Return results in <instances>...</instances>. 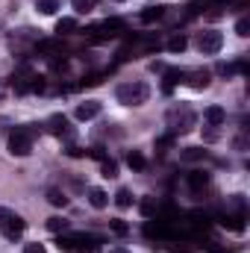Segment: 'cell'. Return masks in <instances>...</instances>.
<instances>
[{
  "instance_id": "1",
  "label": "cell",
  "mask_w": 250,
  "mask_h": 253,
  "mask_svg": "<svg viewBox=\"0 0 250 253\" xmlns=\"http://www.w3.org/2000/svg\"><path fill=\"white\" fill-rule=\"evenodd\" d=\"M39 135V126L36 124H24L15 126L9 132V153L12 156H30L33 153V138Z\"/></svg>"
},
{
  "instance_id": "2",
  "label": "cell",
  "mask_w": 250,
  "mask_h": 253,
  "mask_svg": "<svg viewBox=\"0 0 250 253\" xmlns=\"http://www.w3.org/2000/svg\"><path fill=\"white\" fill-rule=\"evenodd\" d=\"M115 97H118V103H124V106H141V103H147L150 88H147L144 83H121L118 91H115Z\"/></svg>"
},
{
  "instance_id": "3",
  "label": "cell",
  "mask_w": 250,
  "mask_h": 253,
  "mask_svg": "<svg viewBox=\"0 0 250 253\" xmlns=\"http://www.w3.org/2000/svg\"><path fill=\"white\" fill-rule=\"evenodd\" d=\"M194 44H197L200 53L212 56V53H218V50L224 47V33H218V30H203V33H197Z\"/></svg>"
},
{
  "instance_id": "4",
  "label": "cell",
  "mask_w": 250,
  "mask_h": 253,
  "mask_svg": "<svg viewBox=\"0 0 250 253\" xmlns=\"http://www.w3.org/2000/svg\"><path fill=\"white\" fill-rule=\"evenodd\" d=\"M44 126H47V132H53V135H59V138H71V135H74V129H71V124H68L65 115H50Z\"/></svg>"
},
{
  "instance_id": "5",
  "label": "cell",
  "mask_w": 250,
  "mask_h": 253,
  "mask_svg": "<svg viewBox=\"0 0 250 253\" xmlns=\"http://www.w3.org/2000/svg\"><path fill=\"white\" fill-rule=\"evenodd\" d=\"M24 230H27V221H24V218H18V215H9V221L3 224V236H6V239H12V242H15V239H21V236H24Z\"/></svg>"
},
{
  "instance_id": "6",
  "label": "cell",
  "mask_w": 250,
  "mask_h": 253,
  "mask_svg": "<svg viewBox=\"0 0 250 253\" xmlns=\"http://www.w3.org/2000/svg\"><path fill=\"white\" fill-rule=\"evenodd\" d=\"M77 121H91V118H97L100 115V103L97 100H85V103H80L77 106Z\"/></svg>"
},
{
  "instance_id": "7",
  "label": "cell",
  "mask_w": 250,
  "mask_h": 253,
  "mask_svg": "<svg viewBox=\"0 0 250 253\" xmlns=\"http://www.w3.org/2000/svg\"><path fill=\"white\" fill-rule=\"evenodd\" d=\"M183 80H186L191 88H197V91H200V88H206V85H209L212 74H209V71H191V74H186Z\"/></svg>"
},
{
  "instance_id": "8",
  "label": "cell",
  "mask_w": 250,
  "mask_h": 253,
  "mask_svg": "<svg viewBox=\"0 0 250 253\" xmlns=\"http://www.w3.org/2000/svg\"><path fill=\"white\" fill-rule=\"evenodd\" d=\"M162 74H165V91H171L174 85H180L183 77H186V71H180V68H165Z\"/></svg>"
},
{
  "instance_id": "9",
  "label": "cell",
  "mask_w": 250,
  "mask_h": 253,
  "mask_svg": "<svg viewBox=\"0 0 250 253\" xmlns=\"http://www.w3.org/2000/svg\"><path fill=\"white\" fill-rule=\"evenodd\" d=\"M203 118H206L212 126H221L224 121H227V112H224V106H209V109L203 112Z\"/></svg>"
},
{
  "instance_id": "10",
  "label": "cell",
  "mask_w": 250,
  "mask_h": 253,
  "mask_svg": "<svg viewBox=\"0 0 250 253\" xmlns=\"http://www.w3.org/2000/svg\"><path fill=\"white\" fill-rule=\"evenodd\" d=\"M88 203L94 206V209H106V203H109V194L103 189H88Z\"/></svg>"
},
{
  "instance_id": "11",
  "label": "cell",
  "mask_w": 250,
  "mask_h": 253,
  "mask_svg": "<svg viewBox=\"0 0 250 253\" xmlns=\"http://www.w3.org/2000/svg\"><path fill=\"white\" fill-rule=\"evenodd\" d=\"M188 186H191L194 191L206 189V186H209V174H200V171H191V174H188Z\"/></svg>"
},
{
  "instance_id": "12",
  "label": "cell",
  "mask_w": 250,
  "mask_h": 253,
  "mask_svg": "<svg viewBox=\"0 0 250 253\" xmlns=\"http://www.w3.org/2000/svg\"><path fill=\"white\" fill-rule=\"evenodd\" d=\"M165 9H168V6H150V9L141 12V21H144V24H153V21H159V18L165 15Z\"/></svg>"
},
{
  "instance_id": "13",
  "label": "cell",
  "mask_w": 250,
  "mask_h": 253,
  "mask_svg": "<svg viewBox=\"0 0 250 253\" xmlns=\"http://www.w3.org/2000/svg\"><path fill=\"white\" fill-rule=\"evenodd\" d=\"M186 47H188L186 36H180V33H177V36H171V39H168V50H171V53H183Z\"/></svg>"
},
{
  "instance_id": "14",
  "label": "cell",
  "mask_w": 250,
  "mask_h": 253,
  "mask_svg": "<svg viewBox=\"0 0 250 253\" xmlns=\"http://www.w3.org/2000/svg\"><path fill=\"white\" fill-rule=\"evenodd\" d=\"M36 9H39L42 15H56V9H59V0H36Z\"/></svg>"
},
{
  "instance_id": "15",
  "label": "cell",
  "mask_w": 250,
  "mask_h": 253,
  "mask_svg": "<svg viewBox=\"0 0 250 253\" xmlns=\"http://www.w3.org/2000/svg\"><path fill=\"white\" fill-rule=\"evenodd\" d=\"M39 53H56L59 50V39H47V42H36Z\"/></svg>"
},
{
  "instance_id": "16",
  "label": "cell",
  "mask_w": 250,
  "mask_h": 253,
  "mask_svg": "<svg viewBox=\"0 0 250 253\" xmlns=\"http://www.w3.org/2000/svg\"><path fill=\"white\" fill-rule=\"evenodd\" d=\"M115 203H118L121 209H129V206H132V194H129V189H118L115 191Z\"/></svg>"
},
{
  "instance_id": "17",
  "label": "cell",
  "mask_w": 250,
  "mask_h": 253,
  "mask_svg": "<svg viewBox=\"0 0 250 253\" xmlns=\"http://www.w3.org/2000/svg\"><path fill=\"white\" fill-rule=\"evenodd\" d=\"M47 230L56 233V236H59V233H68V221H65V218H47Z\"/></svg>"
},
{
  "instance_id": "18",
  "label": "cell",
  "mask_w": 250,
  "mask_h": 253,
  "mask_svg": "<svg viewBox=\"0 0 250 253\" xmlns=\"http://www.w3.org/2000/svg\"><path fill=\"white\" fill-rule=\"evenodd\" d=\"M126 165H129L132 171H144V165H147V162H144V156H141V153H135V150H132V153L126 156Z\"/></svg>"
},
{
  "instance_id": "19",
  "label": "cell",
  "mask_w": 250,
  "mask_h": 253,
  "mask_svg": "<svg viewBox=\"0 0 250 253\" xmlns=\"http://www.w3.org/2000/svg\"><path fill=\"white\" fill-rule=\"evenodd\" d=\"M74 30H77V21H74V18H59V21H56V33H59V36L74 33Z\"/></svg>"
},
{
  "instance_id": "20",
  "label": "cell",
  "mask_w": 250,
  "mask_h": 253,
  "mask_svg": "<svg viewBox=\"0 0 250 253\" xmlns=\"http://www.w3.org/2000/svg\"><path fill=\"white\" fill-rule=\"evenodd\" d=\"M47 203H50V206H65V203H68V197H65V191L50 189V191H47Z\"/></svg>"
},
{
  "instance_id": "21",
  "label": "cell",
  "mask_w": 250,
  "mask_h": 253,
  "mask_svg": "<svg viewBox=\"0 0 250 253\" xmlns=\"http://www.w3.org/2000/svg\"><path fill=\"white\" fill-rule=\"evenodd\" d=\"M203 156H206L203 147H186V150H183V159H186V162H197V159H203Z\"/></svg>"
},
{
  "instance_id": "22",
  "label": "cell",
  "mask_w": 250,
  "mask_h": 253,
  "mask_svg": "<svg viewBox=\"0 0 250 253\" xmlns=\"http://www.w3.org/2000/svg\"><path fill=\"white\" fill-rule=\"evenodd\" d=\"M138 209H141L144 218H153V215H156V203H153V197H144V200L138 203Z\"/></svg>"
},
{
  "instance_id": "23",
  "label": "cell",
  "mask_w": 250,
  "mask_h": 253,
  "mask_svg": "<svg viewBox=\"0 0 250 253\" xmlns=\"http://www.w3.org/2000/svg\"><path fill=\"white\" fill-rule=\"evenodd\" d=\"M100 171H103V177H118V165L112 159H103L100 162Z\"/></svg>"
},
{
  "instance_id": "24",
  "label": "cell",
  "mask_w": 250,
  "mask_h": 253,
  "mask_svg": "<svg viewBox=\"0 0 250 253\" xmlns=\"http://www.w3.org/2000/svg\"><path fill=\"white\" fill-rule=\"evenodd\" d=\"M236 36H242V39L250 36V18H239L236 21Z\"/></svg>"
},
{
  "instance_id": "25",
  "label": "cell",
  "mask_w": 250,
  "mask_h": 253,
  "mask_svg": "<svg viewBox=\"0 0 250 253\" xmlns=\"http://www.w3.org/2000/svg\"><path fill=\"white\" fill-rule=\"evenodd\" d=\"M109 227H112V233H118V236H126V233H129V227H126L121 218H115V221H112Z\"/></svg>"
},
{
  "instance_id": "26",
  "label": "cell",
  "mask_w": 250,
  "mask_h": 253,
  "mask_svg": "<svg viewBox=\"0 0 250 253\" xmlns=\"http://www.w3.org/2000/svg\"><path fill=\"white\" fill-rule=\"evenodd\" d=\"M74 9H77L80 15H85V12L91 9V0H74Z\"/></svg>"
},
{
  "instance_id": "27",
  "label": "cell",
  "mask_w": 250,
  "mask_h": 253,
  "mask_svg": "<svg viewBox=\"0 0 250 253\" xmlns=\"http://www.w3.org/2000/svg\"><path fill=\"white\" fill-rule=\"evenodd\" d=\"M24 253H47V248H44V245H39V242H33V245H27V248H24Z\"/></svg>"
},
{
  "instance_id": "28",
  "label": "cell",
  "mask_w": 250,
  "mask_h": 253,
  "mask_svg": "<svg viewBox=\"0 0 250 253\" xmlns=\"http://www.w3.org/2000/svg\"><path fill=\"white\" fill-rule=\"evenodd\" d=\"M9 215H12V212H9V209H6V206H0V230H3V224H6V221H9Z\"/></svg>"
},
{
  "instance_id": "29",
  "label": "cell",
  "mask_w": 250,
  "mask_h": 253,
  "mask_svg": "<svg viewBox=\"0 0 250 253\" xmlns=\"http://www.w3.org/2000/svg\"><path fill=\"white\" fill-rule=\"evenodd\" d=\"M91 156H94V159H100V162L106 159V153H103V147H91Z\"/></svg>"
},
{
  "instance_id": "30",
  "label": "cell",
  "mask_w": 250,
  "mask_h": 253,
  "mask_svg": "<svg viewBox=\"0 0 250 253\" xmlns=\"http://www.w3.org/2000/svg\"><path fill=\"white\" fill-rule=\"evenodd\" d=\"M68 156H83V150H80V147H74V144H71V147H68Z\"/></svg>"
},
{
  "instance_id": "31",
  "label": "cell",
  "mask_w": 250,
  "mask_h": 253,
  "mask_svg": "<svg viewBox=\"0 0 250 253\" xmlns=\"http://www.w3.org/2000/svg\"><path fill=\"white\" fill-rule=\"evenodd\" d=\"M209 3H215V6H227V3H233V0H209Z\"/></svg>"
},
{
  "instance_id": "32",
  "label": "cell",
  "mask_w": 250,
  "mask_h": 253,
  "mask_svg": "<svg viewBox=\"0 0 250 253\" xmlns=\"http://www.w3.org/2000/svg\"><path fill=\"white\" fill-rule=\"evenodd\" d=\"M109 253H129V251H126V248H112Z\"/></svg>"
},
{
  "instance_id": "33",
  "label": "cell",
  "mask_w": 250,
  "mask_h": 253,
  "mask_svg": "<svg viewBox=\"0 0 250 253\" xmlns=\"http://www.w3.org/2000/svg\"><path fill=\"white\" fill-rule=\"evenodd\" d=\"M0 39H3V27H0Z\"/></svg>"
},
{
  "instance_id": "34",
  "label": "cell",
  "mask_w": 250,
  "mask_h": 253,
  "mask_svg": "<svg viewBox=\"0 0 250 253\" xmlns=\"http://www.w3.org/2000/svg\"><path fill=\"white\" fill-rule=\"evenodd\" d=\"M118 3H124V0H118Z\"/></svg>"
}]
</instances>
